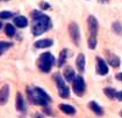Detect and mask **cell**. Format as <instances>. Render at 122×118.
I'll list each match as a JSON object with an SVG mask.
<instances>
[{
  "label": "cell",
  "mask_w": 122,
  "mask_h": 118,
  "mask_svg": "<svg viewBox=\"0 0 122 118\" xmlns=\"http://www.w3.org/2000/svg\"><path fill=\"white\" fill-rule=\"evenodd\" d=\"M33 16V26H31V33L34 36H38L47 31L50 27V19L46 14H42L37 10H34L31 13Z\"/></svg>",
  "instance_id": "6da1fadb"
},
{
  "label": "cell",
  "mask_w": 122,
  "mask_h": 118,
  "mask_svg": "<svg viewBox=\"0 0 122 118\" xmlns=\"http://www.w3.org/2000/svg\"><path fill=\"white\" fill-rule=\"evenodd\" d=\"M27 94H28V97L30 100V102H33L36 105L46 107L49 102H51V97L42 88H38V87L27 88Z\"/></svg>",
  "instance_id": "7a4b0ae2"
},
{
  "label": "cell",
  "mask_w": 122,
  "mask_h": 118,
  "mask_svg": "<svg viewBox=\"0 0 122 118\" xmlns=\"http://www.w3.org/2000/svg\"><path fill=\"white\" fill-rule=\"evenodd\" d=\"M88 29H90V38H88V46L90 49H95L97 46V35H98V30H99V23L98 20L94 18L93 15H90L88 20Z\"/></svg>",
  "instance_id": "3957f363"
},
{
  "label": "cell",
  "mask_w": 122,
  "mask_h": 118,
  "mask_svg": "<svg viewBox=\"0 0 122 118\" xmlns=\"http://www.w3.org/2000/svg\"><path fill=\"white\" fill-rule=\"evenodd\" d=\"M55 63V57L50 52H44L38 58V67L43 73H48Z\"/></svg>",
  "instance_id": "277c9868"
},
{
  "label": "cell",
  "mask_w": 122,
  "mask_h": 118,
  "mask_svg": "<svg viewBox=\"0 0 122 118\" xmlns=\"http://www.w3.org/2000/svg\"><path fill=\"white\" fill-rule=\"evenodd\" d=\"M54 80H55V82H56V85H57L59 96L63 97V99H67V97L70 96V89H69V87L65 85V81L63 80V78H62L58 73H56V74L54 75Z\"/></svg>",
  "instance_id": "5b68a950"
},
{
  "label": "cell",
  "mask_w": 122,
  "mask_h": 118,
  "mask_svg": "<svg viewBox=\"0 0 122 118\" xmlns=\"http://www.w3.org/2000/svg\"><path fill=\"white\" fill-rule=\"evenodd\" d=\"M72 87H73V90L78 96H83L85 93V81L81 76H76L73 83H72Z\"/></svg>",
  "instance_id": "8992f818"
},
{
  "label": "cell",
  "mask_w": 122,
  "mask_h": 118,
  "mask_svg": "<svg viewBox=\"0 0 122 118\" xmlns=\"http://www.w3.org/2000/svg\"><path fill=\"white\" fill-rule=\"evenodd\" d=\"M69 30H70V35H71V39L76 45L79 44L80 42V33H79V27L76 22H72L69 26Z\"/></svg>",
  "instance_id": "52a82bcc"
},
{
  "label": "cell",
  "mask_w": 122,
  "mask_h": 118,
  "mask_svg": "<svg viewBox=\"0 0 122 118\" xmlns=\"http://www.w3.org/2000/svg\"><path fill=\"white\" fill-rule=\"evenodd\" d=\"M10 96V86L8 85H4L0 88V105H4L7 103Z\"/></svg>",
  "instance_id": "ba28073f"
},
{
  "label": "cell",
  "mask_w": 122,
  "mask_h": 118,
  "mask_svg": "<svg viewBox=\"0 0 122 118\" xmlns=\"http://www.w3.org/2000/svg\"><path fill=\"white\" fill-rule=\"evenodd\" d=\"M97 61H98V73L100 75H106L108 73L107 63L103 60L102 58H100V57H97Z\"/></svg>",
  "instance_id": "9c48e42d"
},
{
  "label": "cell",
  "mask_w": 122,
  "mask_h": 118,
  "mask_svg": "<svg viewBox=\"0 0 122 118\" xmlns=\"http://www.w3.org/2000/svg\"><path fill=\"white\" fill-rule=\"evenodd\" d=\"M107 61L111 64L113 67H119L120 66V58L115 53H112L109 51H107Z\"/></svg>",
  "instance_id": "30bf717a"
},
{
  "label": "cell",
  "mask_w": 122,
  "mask_h": 118,
  "mask_svg": "<svg viewBox=\"0 0 122 118\" xmlns=\"http://www.w3.org/2000/svg\"><path fill=\"white\" fill-rule=\"evenodd\" d=\"M85 56L83 53H79L78 57H77V59H76V66H77V68H78V71L79 72H84L85 70Z\"/></svg>",
  "instance_id": "8fae6325"
},
{
  "label": "cell",
  "mask_w": 122,
  "mask_h": 118,
  "mask_svg": "<svg viewBox=\"0 0 122 118\" xmlns=\"http://www.w3.org/2000/svg\"><path fill=\"white\" fill-rule=\"evenodd\" d=\"M52 39H49V38H46V39H40L37 42H35V47H38V49H43V47H49V46L52 45Z\"/></svg>",
  "instance_id": "7c38bea8"
},
{
  "label": "cell",
  "mask_w": 122,
  "mask_h": 118,
  "mask_svg": "<svg viewBox=\"0 0 122 118\" xmlns=\"http://www.w3.org/2000/svg\"><path fill=\"white\" fill-rule=\"evenodd\" d=\"M64 78H65L66 81H72L73 82L76 75H75V71H73L72 67H70V66L65 67V70H64Z\"/></svg>",
  "instance_id": "4fadbf2b"
},
{
  "label": "cell",
  "mask_w": 122,
  "mask_h": 118,
  "mask_svg": "<svg viewBox=\"0 0 122 118\" xmlns=\"http://www.w3.org/2000/svg\"><path fill=\"white\" fill-rule=\"evenodd\" d=\"M14 24L19 28H25V27H27V24H28V20L25 18V16H21L20 15V16L14 18Z\"/></svg>",
  "instance_id": "5bb4252c"
},
{
  "label": "cell",
  "mask_w": 122,
  "mask_h": 118,
  "mask_svg": "<svg viewBox=\"0 0 122 118\" xmlns=\"http://www.w3.org/2000/svg\"><path fill=\"white\" fill-rule=\"evenodd\" d=\"M90 109L93 111L94 113H97L98 116H102L103 115V110L101 109V107L97 103V102H94V101H92V102H90Z\"/></svg>",
  "instance_id": "9a60e30c"
},
{
  "label": "cell",
  "mask_w": 122,
  "mask_h": 118,
  "mask_svg": "<svg viewBox=\"0 0 122 118\" xmlns=\"http://www.w3.org/2000/svg\"><path fill=\"white\" fill-rule=\"evenodd\" d=\"M16 109L19 111H25L26 110V105H25V100L22 97V95L18 93L16 94Z\"/></svg>",
  "instance_id": "2e32d148"
},
{
  "label": "cell",
  "mask_w": 122,
  "mask_h": 118,
  "mask_svg": "<svg viewBox=\"0 0 122 118\" xmlns=\"http://www.w3.org/2000/svg\"><path fill=\"white\" fill-rule=\"evenodd\" d=\"M59 109L62 110L64 113H66V115H75L76 113V109L72 105H69V104H61Z\"/></svg>",
  "instance_id": "e0dca14e"
},
{
  "label": "cell",
  "mask_w": 122,
  "mask_h": 118,
  "mask_svg": "<svg viewBox=\"0 0 122 118\" xmlns=\"http://www.w3.org/2000/svg\"><path fill=\"white\" fill-rule=\"evenodd\" d=\"M66 57H67V50L64 49V50L61 51L59 58H58V66H59V67H62V66L64 65V63H65V60H66Z\"/></svg>",
  "instance_id": "ac0fdd59"
},
{
  "label": "cell",
  "mask_w": 122,
  "mask_h": 118,
  "mask_svg": "<svg viewBox=\"0 0 122 118\" xmlns=\"http://www.w3.org/2000/svg\"><path fill=\"white\" fill-rule=\"evenodd\" d=\"M5 33H6V35L8 37H13L15 35V28L13 27V24H6V27H5Z\"/></svg>",
  "instance_id": "d6986e66"
},
{
  "label": "cell",
  "mask_w": 122,
  "mask_h": 118,
  "mask_svg": "<svg viewBox=\"0 0 122 118\" xmlns=\"http://www.w3.org/2000/svg\"><path fill=\"white\" fill-rule=\"evenodd\" d=\"M103 93H105V95L108 96L111 100H113V99L116 96V91H115V89H113V88H105V89H103Z\"/></svg>",
  "instance_id": "ffe728a7"
},
{
  "label": "cell",
  "mask_w": 122,
  "mask_h": 118,
  "mask_svg": "<svg viewBox=\"0 0 122 118\" xmlns=\"http://www.w3.org/2000/svg\"><path fill=\"white\" fill-rule=\"evenodd\" d=\"M13 45L10 42H4V41H0V55H2L4 51H6L7 49H10V46Z\"/></svg>",
  "instance_id": "44dd1931"
},
{
  "label": "cell",
  "mask_w": 122,
  "mask_h": 118,
  "mask_svg": "<svg viewBox=\"0 0 122 118\" xmlns=\"http://www.w3.org/2000/svg\"><path fill=\"white\" fill-rule=\"evenodd\" d=\"M113 30H114L116 34L121 35L122 34V26L119 23V22H114V23H113Z\"/></svg>",
  "instance_id": "7402d4cb"
},
{
  "label": "cell",
  "mask_w": 122,
  "mask_h": 118,
  "mask_svg": "<svg viewBox=\"0 0 122 118\" xmlns=\"http://www.w3.org/2000/svg\"><path fill=\"white\" fill-rule=\"evenodd\" d=\"M13 16V13H10V12H7V10H4V12H0V19H4V20H6V19H10Z\"/></svg>",
  "instance_id": "603a6c76"
},
{
  "label": "cell",
  "mask_w": 122,
  "mask_h": 118,
  "mask_svg": "<svg viewBox=\"0 0 122 118\" xmlns=\"http://www.w3.org/2000/svg\"><path fill=\"white\" fill-rule=\"evenodd\" d=\"M50 7V5L49 4H46V2H41V8L42 9H48Z\"/></svg>",
  "instance_id": "cb8c5ba5"
},
{
  "label": "cell",
  "mask_w": 122,
  "mask_h": 118,
  "mask_svg": "<svg viewBox=\"0 0 122 118\" xmlns=\"http://www.w3.org/2000/svg\"><path fill=\"white\" fill-rule=\"evenodd\" d=\"M116 99L119 101H122V91H119V93H116Z\"/></svg>",
  "instance_id": "d4e9b609"
},
{
  "label": "cell",
  "mask_w": 122,
  "mask_h": 118,
  "mask_svg": "<svg viewBox=\"0 0 122 118\" xmlns=\"http://www.w3.org/2000/svg\"><path fill=\"white\" fill-rule=\"evenodd\" d=\"M116 78H117V79H119L120 81H122V73H120V74H117V75H116Z\"/></svg>",
  "instance_id": "484cf974"
},
{
  "label": "cell",
  "mask_w": 122,
  "mask_h": 118,
  "mask_svg": "<svg viewBox=\"0 0 122 118\" xmlns=\"http://www.w3.org/2000/svg\"><path fill=\"white\" fill-rule=\"evenodd\" d=\"M35 118H42V116L40 113H35Z\"/></svg>",
  "instance_id": "4316f807"
},
{
  "label": "cell",
  "mask_w": 122,
  "mask_h": 118,
  "mask_svg": "<svg viewBox=\"0 0 122 118\" xmlns=\"http://www.w3.org/2000/svg\"><path fill=\"white\" fill-rule=\"evenodd\" d=\"M100 1H102V2H107L108 0H100Z\"/></svg>",
  "instance_id": "83f0119b"
},
{
  "label": "cell",
  "mask_w": 122,
  "mask_h": 118,
  "mask_svg": "<svg viewBox=\"0 0 122 118\" xmlns=\"http://www.w3.org/2000/svg\"><path fill=\"white\" fill-rule=\"evenodd\" d=\"M1 27H2V23H1V22H0V29H1Z\"/></svg>",
  "instance_id": "f1b7e54d"
},
{
  "label": "cell",
  "mask_w": 122,
  "mask_h": 118,
  "mask_svg": "<svg viewBox=\"0 0 122 118\" xmlns=\"http://www.w3.org/2000/svg\"><path fill=\"white\" fill-rule=\"evenodd\" d=\"M120 115H121V117H122V111H121V112H120Z\"/></svg>",
  "instance_id": "f546056e"
},
{
  "label": "cell",
  "mask_w": 122,
  "mask_h": 118,
  "mask_svg": "<svg viewBox=\"0 0 122 118\" xmlns=\"http://www.w3.org/2000/svg\"><path fill=\"white\" fill-rule=\"evenodd\" d=\"M0 1H1V0H0Z\"/></svg>",
  "instance_id": "4dcf8cb0"
}]
</instances>
